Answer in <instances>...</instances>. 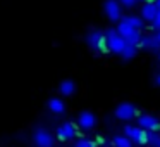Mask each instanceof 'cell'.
<instances>
[{"label":"cell","mask_w":160,"mask_h":147,"mask_svg":"<svg viewBox=\"0 0 160 147\" xmlns=\"http://www.w3.org/2000/svg\"><path fill=\"white\" fill-rule=\"evenodd\" d=\"M60 94L66 95V97H69V95H72L74 92H76V83H74L72 80H64L62 83H60Z\"/></svg>","instance_id":"4fadbf2b"},{"label":"cell","mask_w":160,"mask_h":147,"mask_svg":"<svg viewBox=\"0 0 160 147\" xmlns=\"http://www.w3.org/2000/svg\"><path fill=\"white\" fill-rule=\"evenodd\" d=\"M155 5H157V7L160 9V0H155Z\"/></svg>","instance_id":"cb8c5ba5"},{"label":"cell","mask_w":160,"mask_h":147,"mask_svg":"<svg viewBox=\"0 0 160 147\" xmlns=\"http://www.w3.org/2000/svg\"><path fill=\"white\" fill-rule=\"evenodd\" d=\"M158 63H160V52H158Z\"/></svg>","instance_id":"d4e9b609"},{"label":"cell","mask_w":160,"mask_h":147,"mask_svg":"<svg viewBox=\"0 0 160 147\" xmlns=\"http://www.w3.org/2000/svg\"><path fill=\"white\" fill-rule=\"evenodd\" d=\"M139 0H119V4H121V7H126V9H132L136 7V4H138Z\"/></svg>","instance_id":"d6986e66"},{"label":"cell","mask_w":160,"mask_h":147,"mask_svg":"<svg viewBox=\"0 0 160 147\" xmlns=\"http://www.w3.org/2000/svg\"><path fill=\"white\" fill-rule=\"evenodd\" d=\"M153 35H155V38L160 42V30H155V33H153Z\"/></svg>","instance_id":"7402d4cb"},{"label":"cell","mask_w":160,"mask_h":147,"mask_svg":"<svg viewBox=\"0 0 160 147\" xmlns=\"http://www.w3.org/2000/svg\"><path fill=\"white\" fill-rule=\"evenodd\" d=\"M152 28L153 30H160V9H158V12H157V16H155V19H153V23H152Z\"/></svg>","instance_id":"44dd1931"},{"label":"cell","mask_w":160,"mask_h":147,"mask_svg":"<svg viewBox=\"0 0 160 147\" xmlns=\"http://www.w3.org/2000/svg\"><path fill=\"white\" fill-rule=\"evenodd\" d=\"M155 83H157V87H160V73L155 76Z\"/></svg>","instance_id":"603a6c76"},{"label":"cell","mask_w":160,"mask_h":147,"mask_svg":"<svg viewBox=\"0 0 160 147\" xmlns=\"http://www.w3.org/2000/svg\"><path fill=\"white\" fill-rule=\"evenodd\" d=\"M33 142H35L36 147H52L53 145V135L48 132V130H36L35 135H33Z\"/></svg>","instance_id":"52a82bcc"},{"label":"cell","mask_w":160,"mask_h":147,"mask_svg":"<svg viewBox=\"0 0 160 147\" xmlns=\"http://www.w3.org/2000/svg\"><path fill=\"white\" fill-rule=\"evenodd\" d=\"M148 144L150 147H160V133L148 132Z\"/></svg>","instance_id":"ac0fdd59"},{"label":"cell","mask_w":160,"mask_h":147,"mask_svg":"<svg viewBox=\"0 0 160 147\" xmlns=\"http://www.w3.org/2000/svg\"><path fill=\"white\" fill-rule=\"evenodd\" d=\"M76 135H78V125H74V123H71V121H66L64 125L59 126V130H57V139H59L60 142L71 140Z\"/></svg>","instance_id":"8992f818"},{"label":"cell","mask_w":160,"mask_h":147,"mask_svg":"<svg viewBox=\"0 0 160 147\" xmlns=\"http://www.w3.org/2000/svg\"><path fill=\"white\" fill-rule=\"evenodd\" d=\"M138 126L145 132H157L160 133V121L155 118V116L150 114H141L138 118Z\"/></svg>","instance_id":"5b68a950"},{"label":"cell","mask_w":160,"mask_h":147,"mask_svg":"<svg viewBox=\"0 0 160 147\" xmlns=\"http://www.w3.org/2000/svg\"><path fill=\"white\" fill-rule=\"evenodd\" d=\"M126 45H128V42L117 30H110V31L105 33V47H107L108 52L121 56V52L124 50Z\"/></svg>","instance_id":"6da1fadb"},{"label":"cell","mask_w":160,"mask_h":147,"mask_svg":"<svg viewBox=\"0 0 160 147\" xmlns=\"http://www.w3.org/2000/svg\"><path fill=\"white\" fill-rule=\"evenodd\" d=\"M115 30H117V31L121 33V35L124 36L126 40H128L129 36H131L132 33L136 31V28H132V26H131V23H129L128 19H126V18H122L121 21L117 23V28H115Z\"/></svg>","instance_id":"7c38bea8"},{"label":"cell","mask_w":160,"mask_h":147,"mask_svg":"<svg viewBox=\"0 0 160 147\" xmlns=\"http://www.w3.org/2000/svg\"><path fill=\"white\" fill-rule=\"evenodd\" d=\"M124 135L131 142L136 144H148V132L141 130L138 125H126L124 126Z\"/></svg>","instance_id":"7a4b0ae2"},{"label":"cell","mask_w":160,"mask_h":147,"mask_svg":"<svg viewBox=\"0 0 160 147\" xmlns=\"http://www.w3.org/2000/svg\"><path fill=\"white\" fill-rule=\"evenodd\" d=\"M141 47H145L146 50H152V52H160V42L155 38V35H145L141 36Z\"/></svg>","instance_id":"8fae6325"},{"label":"cell","mask_w":160,"mask_h":147,"mask_svg":"<svg viewBox=\"0 0 160 147\" xmlns=\"http://www.w3.org/2000/svg\"><path fill=\"white\" fill-rule=\"evenodd\" d=\"M126 19H128V21L131 23V26H132V28L139 30V31H141V30L145 28V21H143V18H141V16L129 14V16H126Z\"/></svg>","instance_id":"e0dca14e"},{"label":"cell","mask_w":160,"mask_h":147,"mask_svg":"<svg viewBox=\"0 0 160 147\" xmlns=\"http://www.w3.org/2000/svg\"><path fill=\"white\" fill-rule=\"evenodd\" d=\"M95 125H97V118H95V114L90 111L81 112L79 118H78V126H79L81 130H91Z\"/></svg>","instance_id":"9c48e42d"},{"label":"cell","mask_w":160,"mask_h":147,"mask_svg":"<svg viewBox=\"0 0 160 147\" xmlns=\"http://www.w3.org/2000/svg\"><path fill=\"white\" fill-rule=\"evenodd\" d=\"M74 147H95V144L91 142V140H88V139H79Z\"/></svg>","instance_id":"ffe728a7"},{"label":"cell","mask_w":160,"mask_h":147,"mask_svg":"<svg viewBox=\"0 0 160 147\" xmlns=\"http://www.w3.org/2000/svg\"><path fill=\"white\" fill-rule=\"evenodd\" d=\"M48 109L52 112H55V114H60V112H64L66 106H64V101H60V99H50Z\"/></svg>","instance_id":"9a60e30c"},{"label":"cell","mask_w":160,"mask_h":147,"mask_svg":"<svg viewBox=\"0 0 160 147\" xmlns=\"http://www.w3.org/2000/svg\"><path fill=\"white\" fill-rule=\"evenodd\" d=\"M103 11L110 21H121L122 19V7L119 4V0H105L103 4Z\"/></svg>","instance_id":"3957f363"},{"label":"cell","mask_w":160,"mask_h":147,"mask_svg":"<svg viewBox=\"0 0 160 147\" xmlns=\"http://www.w3.org/2000/svg\"><path fill=\"white\" fill-rule=\"evenodd\" d=\"M157 12H158V7L155 5V2H146L145 5L141 7V18L143 21H148V23H153V19H155Z\"/></svg>","instance_id":"30bf717a"},{"label":"cell","mask_w":160,"mask_h":147,"mask_svg":"<svg viewBox=\"0 0 160 147\" xmlns=\"http://www.w3.org/2000/svg\"><path fill=\"white\" fill-rule=\"evenodd\" d=\"M136 114H138V109H136V106H132L131 102H122V104H119L117 107H115V116H117L121 121H129V119H132Z\"/></svg>","instance_id":"277c9868"},{"label":"cell","mask_w":160,"mask_h":147,"mask_svg":"<svg viewBox=\"0 0 160 147\" xmlns=\"http://www.w3.org/2000/svg\"><path fill=\"white\" fill-rule=\"evenodd\" d=\"M112 144H114V147H132V142L124 135V133H122V135H115L114 139H112Z\"/></svg>","instance_id":"2e32d148"},{"label":"cell","mask_w":160,"mask_h":147,"mask_svg":"<svg viewBox=\"0 0 160 147\" xmlns=\"http://www.w3.org/2000/svg\"><path fill=\"white\" fill-rule=\"evenodd\" d=\"M86 43L95 50L105 47V33L98 31V30H91V31L86 35ZM105 49H107V47H105Z\"/></svg>","instance_id":"ba28073f"},{"label":"cell","mask_w":160,"mask_h":147,"mask_svg":"<svg viewBox=\"0 0 160 147\" xmlns=\"http://www.w3.org/2000/svg\"><path fill=\"white\" fill-rule=\"evenodd\" d=\"M136 54H138V47L128 43V45L124 47V50L121 52V57L124 61H131V59H134V57H136Z\"/></svg>","instance_id":"5bb4252c"}]
</instances>
